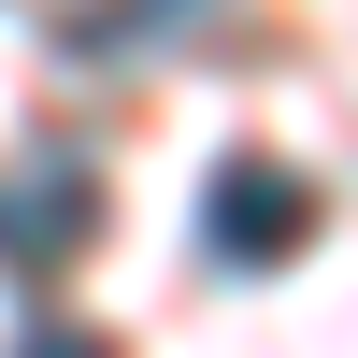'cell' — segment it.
<instances>
[{"label": "cell", "mask_w": 358, "mask_h": 358, "mask_svg": "<svg viewBox=\"0 0 358 358\" xmlns=\"http://www.w3.org/2000/svg\"><path fill=\"white\" fill-rule=\"evenodd\" d=\"M330 229V201H315V172H287V158H215V187H201V244L229 258V273H287V258Z\"/></svg>", "instance_id": "1"}, {"label": "cell", "mask_w": 358, "mask_h": 358, "mask_svg": "<svg viewBox=\"0 0 358 358\" xmlns=\"http://www.w3.org/2000/svg\"><path fill=\"white\" fill-rule=\"evenodd\" d=\"M201 0H72L57 15V57H143V43H172Z\"/></svg>", "instance_id": "3"}, {"label": "cell", "mask_w": 358, "mask_h": 358, "mask_svg": "<svg viewBox=\"0 0 358 358\" xmlns=\"http://www.w3.org/2000/svg\"><path fill=\"white\" fill-rule=\"evenodd\" d=\"M15 358H115L101 330H57V315H43V330H15Z\"/></svg>", "instance_id": "4"}, {"label": "cell", "mask_w": 358, "mask_h": 358, "mask_svg": "<svg viewBox=\"0 0 358 358\" xmlns=\"http://www.w3.org/2000/svg\"><path fill=\"white\" fill-rule=\"evenodd\" d=\"M86 229H101V172L86 158H29L15 187H0V258H15V273L86 258Z\"/></svg>", "instance_id": "2"}]
</instances>
